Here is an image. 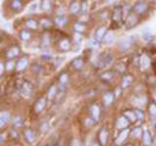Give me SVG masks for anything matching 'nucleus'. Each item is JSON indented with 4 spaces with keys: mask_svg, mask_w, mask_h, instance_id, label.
<instances>
[{
    "mask_svg": "<svg viewBox=\"0 0 156 146\" xmlns=\"http://www.w3.org/2000/svg\"><path fill=\"white\" fill-rule=\"evenodd\" d=\"M113 59H115V56L112 54L111 52H104L98 57L96 66L99 68H107V67H109V65H112Z\"/></svg>",
    "mask_w": 156,
    "mask_h": 146,
    "instance_id": "1",
    "label": "nucleus"
},
{
    "mask_svg": "<svg viewBox=\"0 0 156 146\" xmlns=\"http://www.w3.org/2000/svg\"><path fill=\"white\" fill-rule=\"evenodd\" d=\"M18 92H20V94L22 97H30L33 94V92H34V87H33V84L30 83V81H28V80H25V81H21L20 83V85H18Z\"/></svg>",
    "mask_w": 156,
    "mask_h": 146,
    "instance_id": "2",
    "label": "nucleus"
},
{
    "mask_svg": "<svg viewBox=\"0 0 156 146\" xmlns=\"http://www.w3.org/2000/svg\"><path fill=\"white\" fill-rule=\"evenodd\" d=\"M150 3L148 2H138L133 7V12L135 14H138L139 17H142V16H145V14H147L148 13V11H150Z\"/></svg>",
    "mask_w": 156,
    "mask_h": 146,
    "instance_id": "3",
    "label": "nucleus"
},
{
    "mask_svg": "<svg viewBox=\"0 0 156 146\" xmlns=\"http://www.w3.org/2000/svg\"><path fill=\"white\" fill-rule=\"evenodd\" d=\"M134 40H135V36H128V38H124L122 40H120L119 43V50L120 52H128L130 50V48L134 45Z\"/></svg>",
    "mask_w": 156,
    "mask_h": 146,
    "instance_id": "4",
    "label": "nucleus"
},
{
    "mask_svg": "<svg viewBox=\"0 0 156 146\" xmlns=\"http://www.w3.org/2000/svg\"><path fill=\"white\" fill-rule=\"evenodd\" d=\"M47 102H48V97L47 96H43V97H39L38 100L34 102V106H33V111L35 114H41L43 110L46 109L47 106Z\"/></svg>",
    "mask_w": 156,
    "mask_h": 146,
    "instance_id": "5",
    "label": "nucleus"
},
{
    "mask_svg": "<svg viewBox=\"0 0 156 146\" xmlns=\"http://www.w3.org/2000/svg\"><path fill=\"white\" fill-rule=\"evenodd\" d=\"M89 114L91 118H94L95 120H98L102 118V107L99 104H96V102H94V104H91L89 106Z\"/></svg>",
    "mask_w": 156,
    "mask_h": 146,
    "instance_id": "6",
    "label": "nucleus"
},
{
    "mask_svg": "<svg viewBox=\"0 0 156 146\" xmlns=\"http://www.w3.org/2000/svg\"><path fill=\"white\" fill-rule=\"evenodd\" d=\"M57 47H59L60 50H63V52H68V50H70L72 47H73V40L68 36H64L61 39H59Z\"/></svg>",
    "mask_w": 156,
    "mask_h": 146,
    "instance_id": "7",
    "label": "nucleus"
},
{
    "mask_svg": "<svg viewBox=\"0 0 156 146\" xmlns=\"http://www.w3.org/2000/svg\"><path fill=\"white\" fill-rule=\"evenodd\" d=\"M81 9H82V0H72V2L69 3L68 12L72 16L81 14Z\"/></svg>",
    "mask_w": 156,
    "mask_h": 146,
    "instance_id": "8",
    "label": "nucleus"
},
{
    "mask_svg": "<svg viewBox=\"0 0 156 146\" xmlns=\"http://www.w3.org/2000/svg\"><path fill=\"white\" fill-rule=\"evenodd\" d=\"M126 18V21H125V27H126L128 30L135 27L138 23H139V16L135 14L134 12H132L128 17H125Z\"/></svg>",
    "mask_w": 156,
    "mask_h": 146,
    "instance_id": "9",
    "label": "nucleus"
},
{
    "mask_svg": "<svg viewBox=\"0 0 156 146\" xmlns=\"http://www.w3.org/2000/svg\"><path fill=\"white\" fill-rule=\"evenodd\" d=\"M122 14H124V9L121 5H116L113 9H112V13H111V18L113 22L119 23L121 22V20H122Z\"/></svg>",
    "mask_w": 156,
    "mask_h": 146,
    "instance_id": "10",
    "label": "nucleus"
},
{
    "mask_svg": "<svg viewBox=\"0 0 156 146\" xmlns=\"http://www.w3.org/2000/svg\"><path fill=\"white\" fill-rule=\"evenodd\" d=\"M24 137H25L26 142L33 145V144H35V141H37V132L34 129H31V128H25L24 129Z\"/></svg>",
    "mask_w": 156,
    "mask_h": 146,
    "instance_id": "11",
    "label": "nucleus"
},
{
    "mask_svg": "<svg viewBox=\"0 0 156 146\" xmlns=\"http://www.w3.org/2000/svg\"><path fill=\"white\" fill-rule=\"evenodd\" d=\"M29 66V58L26 57V56H24V57H21L18 61H17V65H16V71L17 72H21L26 70Z\"/></svg>",
    "mask_w": 156,
    "mask_h": 146,
    "instance_id": "12",
    "label": "nucleus"
},
{
    "mask_svg": "<svg viewBox=\"0 0 156 146\" xmlns=\"http://www.w3.org/2000/svg\"><path fill=\"white\" fill-rule=\"evenodd\" d=\"M9 8L12 12H21L24 9V0H9Z\"/></svg>",
    "mask_w": 156,
    "mask_h": 146,
    "instance_id": "13",
    "label": "nucleus"
},
{
    "mask_svg": "<svg viewBox=\"0 0 156 146\" xmlns=\"http://www.w3.org/2000/svg\"><path fill=\"white\" fill-rule=\"evenodd\" d=\"M20 52H21V50H20L18 47L13 45V47H11L9 49L5 50V57L8 59H15L16 57H18V56H20Z\"/></svg>",
    "mask_w": 156,
    "mask_h": 146,
    "instance_id": "14",
    "label": "nucleus"
},
{
    "mask_svg": "<svg viewBox=\"0 0 156 146\" xmlns=\"http://www.w3.org/2000/svg\"><path fill=\"white\" fill-rule=\"evenodd\" d=\"M106 34H107V27L106 26L98 27L96 31H95V34H94V39L96 40L98 43H102L103 39H104V36H106Z\"/></svg>",
    "mask_w": 156,
    "mask_h": 146,
    "instance_id": "15",
    "label": "nucleus"
},
{
    "mask_svg": "<svg viewBox=\"0 0 156 146\" xmlns=\"http://www.w3.org/2000/svg\"><path fill=\"white\" fill-rule=\"evenodd\" d=\"M129 124H130V122L124 117V115H121V117H119L117 118V120H116V128L117 129H126V128L129 127Z\"/></svg>",
    "mask_w": 156,
    "mask_h": 146,
    "instance_id": "16",
    "label": "nucleus"
},
{
    "mask_svg": "<svg viewBox=\"0 0 156 146\" xmlns=\"http://www.w3.org/2000/svg\"><path fill=\"white\" fill-rule=\"evenodd\" d=\"M24 25L26 29L29 30H37L39 26H41V23H39V21L37 18H28L24 21Z\"/></svg>",
    "mask_w": 156,
    "mask_h": 146,
    "instance_id": "17",
    "label": "nucleus"
},
{
    "mask_svg": "<svg viewBox=\"0 0 156 146\" xmlns=\"http://www.w3.org/2000/svg\"><path fill=\"white\" fill-rule=\"evenodd\" d=\"M41 9L44 13H50L54 9V0H41Z\"/></svg>",
    "mask_w": 156,
    "mask_h": 146,
    "instance_id": "18",
    "label": "nucleus"
},
{
    "mask_svg": "<svg viewBox=\"0 0 156 146\" xmlns=\"http://www.w3.org/2000/svg\"><path fill=\"white\" fill-rule=\"evenodd\" d=\"M54 23L56 27H63L68 23V17L65 14H56L55 20H54Z\"/></svg>",
    "mask_w": 156,
    "mask_h": 146,
    "instance_id": "19",
    "label": "nucleus"
},
{
    "mask_svg": "<svg viewBox=\"0 0 156 146\" xmlns=\"http://www.w3.org/2000/svg\"><path fill=\"white\" fill-rule=\"evenodd\" d=\"M148 118L152 124L156 123V102L155 101L150 102V105H148Z\"/></svg>",
    "mask_w": 156,
    "mask_h": 146,
    "instance_id": "20",
    "label": "nucleus"
},
{
    "mask_svg": "<svg viewBox=\"0 0 156 146\" xmlns=\"http://www.w3.org/2000/svg\"><path fill=\"white\" fill-rule=\"evenodd\" d=\"M150 65H151V57L148 54L143 53L139 57V67L142 68V70H146V68L148 67Z\"/></svg>",
    "mask_w": 156,
    "mask_h": 146,
    "instance_id": "21",
    "label": "nucleus"
},
{
    "mask_svg": "<svg viewBox=\"0 0 156 146\" xmlns=\"http://www.w3.org/2000/svg\"><path fill=\"white\" fill-rule=\"evenodd\" d=\"M9 120H11L9 111L8 110H2V114H0V127L4 128L8 123H9Z\"/></svg>",
    "mask_w": 156,
    "mask_h": 146,
    "instance_id": "22",
    "label": "nucleus"
},
{
    "mask_svg": "<svg viewBox=\"0 0 156 146\" xmlns=\"http://www.w3.org/2000/svg\"><path fill=\"white\" fill-rule=\"evenodd\" d=\"M115 93L113 92H106L103 94V104L104 106H111L112 104H113V101H115Z\"/></svg>",
    "mask_w": 156,
    "mask_h": 146,
    "instance_id": "23",
    "label": "nucleus"
},
{
    "mask_svg": "<svg viewBox=\"0 0 156 146\" xmlns=\"http://www.w3.org/2000/svg\"><path fill=\"white\" fill-rule=\"evenodd\" d=\"M108 137H109V132H108L106 128H102L100 132L98 135V138H99V142H100L102 146H106L107 141H108Z\"/></svg>",
    "mask_w": 156,
    "mask_h": 146,
    "instance_id": "24",
    "label": "nucleus"
},
{
    "mask_svg": "<svg viewBox=\"0 0 156 146\" xmlns=\"http://www.w3.org/2000/svg\"><path fill=\"white\" fill-rule=\"evenodd\" d=\"M129 135H130V131L128 129V128H126V129H122V132L120 133V136L115 140V144H116L117 146L122 145L125 141H126V138H128V136H129Z\"/></svg>",
    "mask_w": 156,
    "mask_h": 146,
    "instance_id": "25",
    "label": "nucleus"
},
{
    "mask_svg": "<svg viewBox=\"0 0 156 146\" xmlns=\"http://www.w3.org/2000/svg\"><path fill=\"white\" fill-rule=\"evenodd\" d=\"M51 35L48 32H43L42 34V38H41V45L42 48H48L51 45Z\"/></svg>",
    "mask_w": 156,
    "mask_h": 146,
    "instance_id": "26",
    "label": "nucleus"
},
{
    "mask_svg": "<svg viewBox=\"0 0 156 146\" xmlns=\"http://www.w3.org/2000/svg\"><path fill=\"white\" fill-rule=\"evenodd\" d=\"M100 79L104 83H111V81L115 79V72L113 71H104L100 74Z\"/></svg>",
    "mask_w": 156,
    "mask_h": 146,
    "instance_id": "27",
    "label": "nucleus"
},
{
    "mask_svg": "<svg viewBox=\"0 0 156 146\" xmlns=\"http://www.w3.org/2000/svg\"><path fill=\"white\" fill-rule=\"evenodd\" d=\"M83 65H85L83 57H77L72 61V67L74 68V70H81V68L83 67Z\"/></svg>",
    "mask_w": 156,
    "mask_h": 146,
    "instance_id": "28",
    "label": "nucleus"
},
{
    "mask_svg": "<svg viewBox=\"0 0 156 146\" xmlns=\"http://www.w3.org/2000/svg\"><path fill=\"white\" fill-rule=\"evenodd\" d=\"M31 30H29V29H24V30H21L20 31V39L22 40V41H29L30 39H31Z\"/></svg>",
    "mask_w": 156,
    "mask_h": 146,
    "instance_id": "29",
    "label": "nucleus"
},
{
    "mask_svg": "<svg viewBox=\"0 0 156 146\" xmlns=\"http://www.w3.org/2000/svg\"><path fill=\"white\" fill-rule=\"evenodd\" d=\"M122 115L129 120L130 123H135L137 120H138L137 115H135V111H134V110H126V111H124Z\"/></svg>",
    "mask_w": 156,
    "mask_h": 146,
    "instance_id": "30",
    "label": "nucleus"
},
{
    "mask_svg": "<svg viewBox=\"0 0 156 146\" xmlns=\"http://www.w3.org/2000/svg\"><path fill=\"white\" fill-rule=\"evenodd\" d=\"M86 27H87L86 22H81V21H77V22L73 25L74 32H81V34H83V32L86 31Z\"/></svg>",
    "mask_w": 156,
    "mask_h": 146,
    "instance_id": "31",
    "label": "nucleus"
},
{
    "mask_svg": "<svg viewBox=\"0 0 156 146\" xmlns=\"http://www.w3.org/2000/svg\"><path fill=\"white\" fill-rule=\"evenodd\" d=\"M39 23H41V26L43 29H51L52 25H54V22H52V20L50 17H42V18L39 20Z\"/></svg>",
    "mask_w": 156,
    "mask_h": 146,
    "instance_id": "32",
    "label": "nucleus"
},
{
    "mask_svg": "<svg viewBox=\"0 0 156 146\" xmlns=\"http://www.w3.org/2000/svg\"><path fill=\"white\" fill-rule=\"evenodd\" d=\"M142 140H143V144H145V146H151V145H152V138H151V135H150L148 129L143 131Z\"/></svg>",
    "mask_w": 156,
    "mask_h": 146,
    "instance_id": "33",
    "label": "nucleus"
},
{
    "mask_svg": "<svg viewBox=\"0 0 156 146\" xmlns=\"http://www.w3.org/2000/svg\"><path fill=\"white\" fill-rule=\"evenodd\" d=\"M12 123H13V127L15 128H20L24 126V117L22 115H15L12 119Z\"/></svg>",
    "mask_w": 156,
    "mask_h": 146,
    "instance_id": "34",
    "label": "nucleus"
},
{
    "mask_svg": "<svg viewBox=\"0 0 156 146\" xmlns=\"http://www.w3.org/2000/svg\"><path fill=\"white\" fill-rule=\"evenodd\" d=\"M59 92V87L57 85H51L48 88V91H47V97H48V100H52V98H56V94Z\"/></svg>",
    "mask_w": 156,
    "mask_h": 146,
    "instance_id": "35",
    "label": "nucleus"
},
{
    "mask_svg": "<svg viewBox=\"0 0 156 146\" xmlns=\"http://www.w3.org/2000/svg\"><path fill=\"white\" fill-rule=\"evenodd\" d=\"M132 83H133V76L130 75V74H126V75H124V78H122V81H121V87L126 88Z\"/></svg>",
    "mask_w": 156,
    "mask_h": 146,
    "instance_id": "36",
    "label": "nucleus"
},
{
    "mask_svg": "<svg viewBox=\"0 0 156 146\" xmlns=\"http://www.w3.org/2000/svg\"><path fill=\"white\" fill-rule=\"evenodd\" d=\"M59 84H61V85H68L69 83V75H68V72H61V74L59 75Z\"/></svg>",
    "mask_w": 156,
    "mask_h": 146,
    "instance_id": "37",
    "label": "nucleus"
},
{
    "mask_svg": "<svg viewBox=\"0 0 156 146\" xmlns=\"http://www.w3.org/2000/svg\"><path fill=\"white\" fill-rule=\"evenodd\" d=\"M113 41H115V34L112 31H107L106 36H104V39H103V43H106V44H112Z\"/></svg>",
    "mask_w": 156,
    "mask_h": 146,
    "instance_id": "38",
    "label": "nucleus"
},
{
    "mask_svg": "<svg viewBox=\"0 0 156 146\" xmlns=\"http://www.w3.org/2000/svg\"><path fill=\"white\" fill-rule=\"evenodd\" d=\"M16 65H17V62H15L13 59H8V61L5 62V70H7L8 72L16 71Z\"/></svg>",
    "mask_w": 156,
    "mask_h": 146,
    "instance_id": "39",
    "label": "nucleus"
},
{
    "mask_svg": "<svg viewBox=\"0 0 156 146\" xmlns=\"http://www.w3.org/2000/svg\"><path fill=\"white\" fill-rule=\"evenodd\" d=\"M141 38H142L143 41H151V40H152V34H151V31H150L148 29H146L145 31L142 32Z\"/></svg>",
    "mask_w": 156,
    "mask_h": 146,
    "instance_id": "40",
    "label": "nucleus"
},
{
    "mask_svg": "<svg viewBox=\"0 0 156 146\" xmlns=\"http://www.w3.org/2000/svg\"><path fill=\"white\" fill-rule=\"evenodd\" d=\"M130 135H132L134 138H141V137L143 136V129L141 127H137V128H134V129L130 132Z\"/></svg>",
    "mask_w": 156,
    "mask_h": 146,
    "instance_id": "41",
    "label": "nucleus"
},
{
    "mask_svg": "<svg viewBox=\"0 0 156 146\" xmlns=\"http://www.w3.org/2000/svg\"><path fill=\"white\" fill-rule=\"evenodd\" d=\"M89 11H90V7H89L87 0H82V9H81V14H82V16H87V14H89Z\"/></svg>",
    "mask_w": 156,
    "mask_h": 146,
    "instance_id": "42",
    "label": "nucleus"
},
{
    "mask_svg": "<svg viewBox=\"0 0 156 146\" xmlns=\"http://www.w3.org/2000/svg\"><path fill=\"white\" fill-rule=\"evenodd\" d=\"M146 102H147V100H146L145 96H142V98H141V96H138V97L134 98V105H135L137 107H139V109H141V106L143 104H146Z\"/></svg>",
    "mask_w": 156,
    "mask_h": 146,
    "instance_id": "43",
    "label": "nucleus"
},
{
    "mask_svg": "<svg viewBox=\"0 0 156 146\" xmlns=\"http://www.w3.org/2000/svg\"><path fill=\"white\" fill-rule=\"evenodd\" d=\"M38 8H41V4H38V3H35V2H33V3L29 5L28 12H29V13H35V12L38 11Z\"/></svg>",
    "mask_w": 156,
    "mask_h": 146,
    "instance_id": "44",
    "label": "nucleus"
},
{
    "mask_svg": "<svg viewBox=\"0 0 156 146\" xmlns=\"http://www.w3.org/2000/svg\"><path fill=\"white\" fill-rule=\"evenodd\" d=\"M31 71L34 72V74H41V72L43 71V67H42V65H39V63L34 62L33 65H31Z\"/></svg>",
    "mask_w": 156,
    "mask_h": 146,
    "instance_id": "45",
    "label": "nucleus"
},
{
    "mask_svg": "<svg viewBox=\"0 0 156 146\" xmlns=\"http://www.w3.org/2000/svg\"><path fill=\"white\" fill-rule=\"evenodd\" d=\"M82 34L81 32H74V35H73V43H76V44H80L82 41Z\"/></svg>",
    "mask_w": 156,
    "mask_h": 146,
    "instance_id": "46",
    "label": "nucleus"
},
{
    "mask_svg": "<svg viewBox=\"0 0 156 146\" xmlns=\"http://www.w3.org/2000/svg\"><path fill=\"white\" fill-rule=\"evenodd\" d=\"M95 122H96V120H95L94 118H91V117H89V118H86L85 119V126L87 127V128H91L95 124Z\"/></svg>",
    "mask_w": 156,
    "mask_h": 146,
    "instance_id": "47",
    "label": "nucleus"
},
{
    "mask_svg": "<svg viewBox=\"0 0 156 146\" xmlns=\"http://www.w3.org/2000/svg\"><path fill=\"white\" fill-rule=\"evenodd\" d=\"M134 111H135V115H137V118L139 119V120H143V119H145V113H143V110H142V109L137 107V109H134Z\"/></svg>",
    "mask_w": 156,
    "mask_h": 146,
    "instance_id": "48",
    "label": "nucleus"
},
{
    "mask_svg": "<svg viewBox=\"0 0 156 146\" xmlns=\"http://www.w3.org/2000/svg\"><path fill=\"white\" fill-rule=\"evenodd\" d=\"M9 135H11V137H12L13 140H17V138H18V131H17V128L13 127L12 129L9 131Z\"/></svg>",
    "mask_w": 156,
    "mask_h": 146,
    "instance_id": "49",
    "label": "nucleus"
},
{
    "mask_svg": "<svg viewBox=\"0 0 156 146\" xmlns=\"http://www.w3.org/2000/svg\"><path fill=\"white\" fill-rule=\"evenodd\" d=\"M148 84H151V85H156V75L151 74V75L148 76Z\"/></svg>",
    "mask_w": 156,
    "mask_h": 146,
    "instance_id": "50",
    "label": "nucleus"
},
{
    "mask_svg": "<svg viewBox=\"0 0 156 146\" xmlns=\"http://www.w3.org/2000/svg\"><path fill=\"white\" fill-rule=\"evenodd\" d=\"M116 68H117V70H119L120 72H125V65H124L122 62H121V63H119V65L116 66Z\"/></svg>",
    "mask_w": 156,
    "mask_h": 146,
    "instance_id": "51",
    "label": "nucleus"
},
{
    "mask_svg": "<svg viewBox=\"0 0 156 146\" xmlns=\"http://www.w3.org/2000/svg\"><path fill=\"white\" fill-rule=\"evenodd\" d=\"M121 91H122V87H117L116 91L113 92L115 93V97H120L121 96Z\"/></svg>",
    "mask_w": 156,
    "mask_h": 146,
    "instance_id": "52",
    "label": "nucleus"
},
{
    "mask_svg": "<svg viewBox=\"0 0 156 146\" xmlns=\"http://www.w3.org/2000/svg\"><path fill=\"white\" fill-rule=\"evenodd\" d=\"M42 59H44V61H51V59H52V56H51V54H43V56H42Z\"/></svg>",
    "mask_w": 156,
    "mask_h": 146,
    "instance_id": "53",
    "label": "nucleus"
},
{
    "mask_svg": "<svg viewBox=\"0 0 156 146\" xmlns=\"http://www.w3.org/2000/svg\"><path fill=\"white\" fill-rule=\"evenodd\" d=\"M41 129H42V132H46L47 129H48V123H43L42 127H41Z\"/></svg>",
    "mask_w": 156,
    "mask_h": 146,
    "instance_id": "54",
    "label": "nucleus"
},
{
    "mask_svg": "<svg viewBox=\"0 0 156 146\" xmlns=\"http://www.w3.org/2000/svg\"><path fill=\"white\" fill-rule=\"evenodd\" d=\"M0 71H2L0 74L4 75V61H2V63H0Z\"/></svg>",
    "mask_w": 156,
    "mask_h": 146,
    "instance_id": "55",
    "label": "nucleus"
},
{
    "mask_svg": "<svg viewBox=\"0 0 156 146\" xmlns=\"http://www.w3.org/2000/svg\"><path fill=\"white\" fill-rule=\"evenodd\" d=\"M4 135H5V133H2V144H4V140H5V136Z\"/></svg>",
    "mask_w": 156,
    "mask_h": 146,
    "instance_id": "56",
    "label": "nucleus"
},
{
    "mask_svg": "<svg viewBox=\"0 0 156 146\" xmlns=\"http://www.w3.org/2000/svg\"><path fill=\"white\" fill-rule=\"evenodd\" d=\"M91 146H99L98 144H91Z\"/></svg>",
    "mask_w": 156,
    "mask_h": 146,
    "instance_id": "57",
    "label": "nucleus"
},
{
    "mask_svg": "<svg viewBox=\"0 0 156 146\" xmlns=\"http://www.w3.org/2000/svg\"><path fill=\"white\" fill-rule=\"evenodd\" d=\"M138 2H146V0H137V3H138Z\"/></svg>",
    "mask_w": 156,
    "mask_h": 146,
    "instance_id": "58",
    "label": "nucleus"
},
{
    "mask_svg": "<svg viewBox=\"0 0 156 146\" xmlns=\"http://www.w3.org/2000/svg\"><path fill=\"white\" fill-rule=\"evenodd\" d=\"M126 146H133V145H132V144H129V145H126Z\"/></svg>",
    "mask_w": 156,
    "mask_h": 146,
    "instance_id": "59",
    "label": "nucleus"
},
{
    "mask_svg": "<svg viewBox=\"0 0 156 146\" xmlns=\"http://www.w3.org/2000/svg\"><path fill=\"white\" fill-rule=\"evenodd\" d=\"M155 102H156V94H155Z\"/></svg>",
    "mask_w": 156,
    "mask_h": 146,
    "instance_id": "60",
    "label": "nucleus"
},
{
    "mask_svg": "<svg viewBox=\"0 0 156 146\" xmlns=\"http://www.w3.org/2000/svg\"><path fill=\"white\" fill-rule=\"evenodd\" d=\"M24 2H25V0H24Z\"/></svg>",
    "mask_w": 156,
    "mask_h": 146,
    "instance_id": "61",
    "label": "nucleus"
}]
</instances>
